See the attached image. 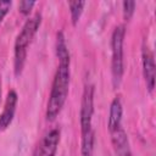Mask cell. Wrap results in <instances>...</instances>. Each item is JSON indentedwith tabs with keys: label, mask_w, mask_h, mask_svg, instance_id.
Returning a JSON list of instances; mask_svg holds the SVG:
<instances>
[{
	"label": "cell",
	"mask_w": 156,
	"mask_h": 156,
	"mask_svg": "<svg viewBox=\"0 0 156 156\" xmlns=\"http://www.w3.org/2000/svg\"><path fill=\"white\" fill-rule=\"evenodd\" d=\"M16 105H17V94L15 90H10L5 100L4 110L0 115V130H5L11 124L15 116Z\"/></svg>",
	"instance_id": "obj_8"
},
{
	"label": "cell",
	"mask_w": 156,
	"mask_h": 156,
	"mask_svg": "<svg viewBox=\"0 0 156 156\" xmlns=\"http://www.w3.org/2000/svg\"><path fill=\"white\" fill-rule=\"evenodd\" d=\"M122 113H123V110H122L121 100H119V98H115L110 105V115H108V123H107L110 133L116 130L117 128L122 127L121 126Z\"/></svg>",
	"instance_id": "obj_9"
},
{
	"label": "cell",
	"mask_w": 156,
	"mask_h": 156,
	"mask_svg": "<svg viewBox=\"0 0 156 156\" xmlns=\"http://www.w3.org/2000/svg\"><path fill=\"white\" fill-rule=\"evenodd\" d=\"M141 61H143V74L149 91H152L155 88V60L151 50L146 44L143 45L141 50Z\"/></svg>",
	"instance_id": "obj_6"
},
{
	"label": "cell",
	"mask_w": 156,
	"mask_h": 156,
	"mask_svg": "<svg viewBox=\"0 0 156 156\" xmlns=\"http://www.w3.org/2000/svg\"><path fill=\"white\" fill-rule=\"evenodd\" d=\"M94 113V85L87 84L83 90L82 102H80V112H79V122H80V132L85 134L93 130L91 121Z\"/></svg>",
	"instance_id": "obj_4"
},
{
	"label": "cell",
	"mask_w": 156,
	"mask_h": 156,
	"mask_svg": "<svg viewBox=\"0 0 156 156\" xmlns=\"http://www.w3.org/2000/svg\"><path fill=\"white\" fill-rule=\"evenodd\" d=\"M69 62L71 58H61L58 60V66L52 80L51 91L46 106V119L54 121L58 113L61 112L67 95L69 90V79H71V72H69Z\"/></svg>",
	"instance_id": "obj_1"
},
{
	"label": "cell",
	"mask_w": 156,
	"mask_h": 156,
	"mask_svg": "<svg viewBox=\"0 0 156 156\" xmlns=\"http://www.w3.org/2000/svg\"><path fill=\"white\" fill-rule=\"evenodd\" d=\"M68 6H69V11H71L72 23H73V26H76L80 18V15L85 6V1H69Z\"/></svg>",
	"instance_id": "obj_11"
},
{
	"label": "cell",
	"mask_w": 156,
	"mask_h": 156,
	"mask_svg": "<svg viewBox=\"0 0 156 156\" xmlns=\"http://www.w3.org/2000/svg\"><path fill=\"white\" fill-rule=\"evenodd\" d=\"M134 10H135V1H129V0L123 1V16L126 21H129L132 18Z\"/></svg>",
	"instance_id": "obj_12"
},
{
	"label": "cell",
	"mask_w": 156,
	"mask_h": 156,
	"mask_svg": "<svg viewBox=\"0 0 156 156\" xmlns=\"http://www.w3.org/2000/svg\"><path fill=\"white\" fill-rule=\"evenodd\" d=\"M111 141L116 156H132L128 135L123 127H119L116 130L111 132Z\"/></svg>",
	"instance_id": "obj_7"
},
{
	"label": "cell",
	"mask_w": 156,
	"mask_h": 156,
	"mask_svg": "<svg viewBox=\"0 0 156 156\" xmlns=\"http://www.w3.org/2000/svg\"><path fill=\"white\" fill-rule=\"evenodd\" d=\"M94 130H90L85 134H82V147H80V156H93L94 152Z\"/></svg>",
	"instance_id": "obj_10"
},
{
	"label": "cell",
	"mask_w": 156,
	"mask_h": 156,
	"mask_svg": "<svg viewBox=\"0 0 156 156\" xmlns=\"http://www.w3.org/2000/svg\"><path fill=\"white\" fill-rule=\"evenodd\" d=\"M0 94H1V90H0Z\"/></svg>",
	"instance_id": "obj_15"
},
{
	"label": "cell",
	"mask_w": 156,
	"mask_h": 156,
	"mask_svg": "<svg viewBox=\"0 0 156 156\" xmlns=\"http://www.w3.org/2000/svg\"><path fill=\"white\" fill-rule=\"evenodd\" d=\"M41 23V15L35 13L33 17L28 18L22 27V30L16 38L15 41V74L20 76L22 73L26 57H27V49L35 35L37 30L39 29Z\"/></svg>",
	"instance_id": "obj_2"
},
{
	"label": "cell",
	"mask_w": 156,
	"mask_h": 156,
	"mask_svg": "<svg viewBox=\"0 0 156 156\" xmlns=\"http://www.w3.org/2000/svg\"><path fill=\"white\" fill-rule=\"evenodd\" d=\"M11 5H12L11 1H0V24L4 20V17L7 15Z\"/></svg>",
	"instance_id": "obj_14"
},
{
	"label": "cell",
	"mask_w": 156,
	"mask_h": 156,
	"mask_svg": "<svg viewBox=\"0 0 156 156\" xmlns=\"http://www.w3.org/2000/svg\"><path fill=\"white\" fill-rule=\"evenodd\" d=\"M34 5H35V1H33V0H22L18 4V9L23 15H28Z\"/></svg>",
	"instance_id": "obj_13"
},
{
	"label": "cell",
	"mask_w": 156,
	"mask_h": 156,
	"mask_svg": "<svg viewBox=\"0 0 156 156\" xmlns=\"http://www.w3.org/2000/svg\"><path fill=\"white\" fill-rule=\"evenodd\" d=\"M60 143V129L54 128L48 132L34 150L33 156H55Z\"/></svg>",
	"instance_id": "obj_5"
},
{
	"label": "cell",
	"mask_w": 156,
	"mask_h": 156,
	"mask_svg": "<svg viewBox=\"0 0 156 156\" xmlns=\"http://www.w3.org/2000/svg\"><path fill=\"white\" fill-rule=\"evenodd\" d=\"M126 29L123 26H117L112 33L111 38V48H112V61H111V72H112V83L115 88H118L123 72H124V62H123V43H124Z\"/></svg>",
	"instance_id": "obj_3"
}]
</instances>
